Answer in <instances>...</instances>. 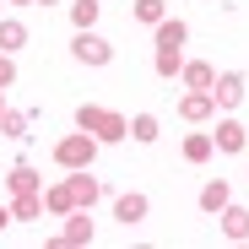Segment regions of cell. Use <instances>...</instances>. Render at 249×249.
<instances>
[{
  "instance_id": "obj_2",
  "label": "cell",
  "mask_w": 249,
  "mask_h": 249,
  "mask_svg": "<svg viewBox=\"0 0 249 249\" xmlns=\"http://www.w3.org/2000/svg\"><path fill=\"white\" fill-rule=\"evenodd\" d=\"M54 162L71 174V168H92L98 162V136H87V130H76V136H65V141H54Z\"/></svg>"
},
{
  "instance_id": "obj_16",
  "label": "cell",
  "mask_w": 249,
  "mask_h": 249,
  "mask_svg": "<svg viewBox=\"0 0 249 249\" xmlns=\"http://www.w3.org/2000/svg\"><path fill=\"white\" fill-rule=\"evenodd\" d=\"M233 200V190H228V179H212V184H200V212H222V206Z\"/></svg>"
},
{
  "instance_id": "obj_23",
  "label": "cell",
  "mask_w": 249,
  "mask_h": 249,
  "mask_svg": "<svg viewBox=\"0 0 249 249\" xmlns=\"http://www.w3.org/2000/svg\"><path fill=\"white\" fill-rule=\"evenodd\" d=\"M0 136H11V141H22V136H27V114L6 108V114H0Z\"/></svg>"
},
{
  "instance_id": "obj_28",
  "label": "cell",
  "mask_w": 249,
  "mask_h": 249,
  "mask_svg": "<svg viewBox=\"0 0 249 249\" xmlns=\"http://www.w3.org/2000/svg\"><path fill=\"white\" fill-rule=\"evenodd\" d=\"M0 114H6V92H0Z\"/></svg>"
},
{
  "instance_id": "obj_4",
  "label": "cell",
  "mask_w": 249,
  "mask_h": 249,
  "mask_svg": "<svg viewBox=\"0 0 249 249\" xmlns=\"http://www.w3.org/2000/svg\"><path fill=\"white\" fill-rule=\"evenodd\" d=\"M54 244H60V249H71V244H92V217H87V206H76V212L65 217V228L54 233Z\"/></svg>"
},
{
  "instance_id": "obj_15",
  "label": "cell",
  "mask_w": 249,
  "mask_h": 249,
  "mask_svg": "<svg viewBox=\"0 0 249 249\" xmlns=\"http://www.w3.org/2000/svg\"><path fill=\"white\" fill-rule=\"evenodd\" d=\"M44 217V190L38 195H11V222H38Z\"/></svg>"
},
{
  "instance_id": "obj_26",
  "label": "cell",
  "mask_w": 249,
  "mask_h": 249,
  "mask_svg": "<svg viewBox=\"0 0 249 249\" xmlns=\"http://www.w3.org/2000/svg\"><path fill=\"white\" fill-rule=\"evenodd\" d=\"M33 6H60V0H33Z\"/></svg>"
},
{
  "instance_id": "obj_24",
  "label": "cell",
  "mask_w": 249,
  "mask_h": 249,
  "mask_svg": "<svg viewBox=\"0 0 249 249\" xmlns=\"http://www.w3.org/2000/svg\"><path fill=\"white\" fill-rule=\"evenodd\" d=\"M11 81H17V60H11V54H0V92H6Z\"/></svg>"
},
{
  "instance_id": "obj_5",
  "label": "cell",
  "mask_w": 249,
  "mask_h": 249,
  "mask_svg": "<svg viewBox=\"0 0 249 249\" xmlns=\"http://www.w3.org/2000/svg\"><path fill=\"white\" fill-rule=\"evenodd\" d=\"M65 184H71V200H76V206H87V212L103 200V184L92 179V168H71V179H65Z\"/></svg>"
},
{
  "instance_id": "obj_25",
  "label": "cell",
  "mask_w": 249,
  "mask_h": 249,
  "mask_svg": "<svg viewBox=\"0 0 249 249\" xmlns=\"http://www.w3.org/2000/svg\"><path fill=\"white\" fill-rule=\"evenodd\" d=\"M11 228V206H0V233H6Z\"/></svg>"
},
{
  "instance_id": "obj_14",
  "label": "cell",
  "mask_w": 249,
  "mask_h": 249,
  "mask_svg": "<svg viewBox=\"0 0 249 249\" xmlns=\"http://www.w3.org/2000/svg\"><path fill=\"white\" fill-rule=\"evenodd\" d=\"M179 65H184V49H174V44H157V54H152V71H157L162 81H174V76H179Z\"/></svg>"
},
{
  "instance_id": "obj_1",
  "label": "cell",
  "mask_w": 249,
  "mask_h": 249,
  "mask_svg": "<svg viewBox=\"0 0 249 249\" xmlns=\"http://www.w3.org/2000/svg\"><path fill=\"white\" fill-rule=\"evenodd\" d=\"M76 130L98 136V146H103V141H130V119L114 114V108H98V103H81V108H76Z\"/></svg>"
},
{
  "instance_id": "obj_22",
  "label": "cell",
  "mask_w": 249,
  "mask_h": 249,
  "mask_svg": "<svg viewBox=\"0 0 249 249\" xmlns=\"http://www.w3.org/2000/svg\"><path fill=\"white\" fill-rule=\"evenodd\" d=\"M98 11H103V0H76V6H71V22H76V27H92Z\"/></svg>"
},
{
  "instance_id": "obj_19",
  "label": "cell",
  "mask_w": 249,
  "mask_h": 249,
  "mask_svg": "<svg viewBox=\"0 0 249 249\" xmlns=\"http://www.w3.org/2000/svg\"><path fill=\"white\" fill-rule=\"evenodd\" d=\"M162 136V124H157V114H136L130 119V141H141V146H152Z\"/></svg>"
},
{
  "instance_id": "obj_18",
  "label": "cell",
  "mask_w": 249,
  "mask_h": 249,
  "mask_svg": "<svg viewBox=\"0 0 249 249\" xmlns=\"http://www.w3.org/2000/svg\"><path fill=\"white\" fill-rule=\"evenodd\" d=\"M152 33H157V44H174V49H184V38H190V27H184L179 17H162Z\"/></svg>"
},
{
  "instance_id": "obj_9",
  "label": "cell",
  "mask_w": 249,
  "mask_h": 249,
  "mask_svg": "<svg viewBox=\"0 0 249 249\" xmlns=\"http://www.w3.org/2000/svg\"><path fill=\"white\" fill-rule=\"evenodd\" d=\"M212 114H217L212 92H184V98H179V119H184V124H200V119H212Z\"/></svg>"
},
{
  "instance_id": "obj_7",
  "label": "cell",
  "mask_w": 249,
  "mask_h": 249,
  "mask_svg": "<svg viewBox=\"0 0 249 249\" xmlns=\"http://www.w3.org/2000/svg\"><path fill=\"white\" fill-rule=\"evenodd\" d=\"M217 222H222V238H228V244H244V238H249V206H233V200H228L222 212H217Z\"/></svg>"
},
{
  "instance_id": "obj_8",
  "label": "cell",
  "mask_w": 249,
  "mask_h": 249,
  "mask_svg": "<svg viewBox=\"0 0 249 249\" xmlns=\"http://www.w3.org/2000/svg\"><path fill=\"white\" fill-rule=\"evenodd\" d=\"M114 217H119L124 228H136V222H146V217H152V200H146V195H136V190H124V195L114 200Z\"/></svg>"
},
{
  "instance_id": "obj_11",
  "label": "cell",
  "mask_w": 249,
  "mask_h": 249,
  "mask_svg": "<svg viewBox=\"0 0 249 249\" xmlns=\"http://www.w3.org/2000/svg\"><path fill=\"white\" fill-rule=\"evenodd\" d=\"M6 190H11V195H38V190H44V174L27 168V162H17V168L6 174Z\"/></svg>"
},
{
  "instance_id": "obj_10",
  "label": "cell",
  "mask_w": 249,
  "mask_h": 249,
  "mask_svg": "<svg viewBox=\"0 0 249 249\" xmlns=\"http://www.w3.org/2000/svg\"><path fill=\"white\" fill-rule=\"evenodd\" d=\"M179 81H184L190 92H212V81H217V71L206 65V60H184V65H179Z\"/></svg>"
},
{
  "instance_id": "obj_6",
  "label": "cell",
  "mask_w": 249,
  "mask_h": 249,
  "mask_svg": "<svg viewBox=\"0 0 249 249\" xmlns=\"http://www.w3.org/2000/svg\"><path fill=\"white\" fill-rule=\"evenodd\" d=\"M212 103H217V108H238V103H244V76H238V71H222V76L212 81Z\"/></svg>"
},
{
  "instance_id": "obj_21",
  "label": "cell",
  "mask_w": 249,
  "mask_h": 249,
  "mask_svg": "<svg viewBox=\"0 0 249 249\" xmlns=\"http://www.w3.org/2000/svg\"><path fill=\"white\" fill-rule=\"evenodd\" d=\"M162 17H168V6H162V0H136V22H141V27H157Z\"/></svg>"
},
{
  "instance_id": "obj_3",
  "label": "cell",
  "mask_w": 249,
  "mask_h": 249,
  "mask_svg": "<svg viewBox=\"0 0 249 249\" xmlns=\"http://www.w3.org/2000/svg\"><path fill=\"white\" fill-rule=\"evenodd\" d=\"M71 54H76L81 65H108V60H114V44H108V38H98L92 27H76V44H71Z\"/></svg>"
},
{
  "instance_id": "obj_27",
  "label": "cell",
  "mask_w": 249,
  "mask_h": 249,
  "mask_svg": "<svg viewBox=\"0 0 249 249\" xmlns=\"http://www.w3.org/2000/svg\"><path fill=\"white\" fill-rule=\"evenodd\" d=\"M11 6H33V0H11Z\"/></svg>"
},
{
  "instance_id": "obj_12",
  "label": "cell",
  "mask_w": 249,
  "mask_h": 249,
  "mask_svg": "<svg viewBox=\"0 0 249 249\" xmlns=\"http://www.w3.org/2000/svg\"><path fill=\"white\" fill-rule=\"evenodd\" d=\"M44 212L49 217H71L76 212V200H71V184L60 179V184H44Z\"/></svg>"
},
{
  "instance_id": "obj_20",
  "label": "cell",
  "mask_w": 249,
  "mask_h": 249,
  "mask_svg": "<svg viewBox=\"0 0 249 249\" xmlns=\"http://www.w3.org/2000/svg\"><path fill=\"white\" fill-rule=\"evenodd\" d=\"M212 152H217V141H212V136H184V162H206Z\"/></svg>"
},
{
  "instance_id": "obj_13",
  "label": "cell",
  "mask_w": 249,
  "mask_h": 249,
  "mask_svg": "<svg viewBox=\"0 0 249 249\" xmlns=\"http://www.w3.org/2000/svg\"><path fill=\"white\" fill-rule=\"evenodd\" d=\"M212 141H217V152H244V141H249V130L238 119H222L217 130H212Z\"/></svg>"
},
{
  "instance_id": "obj_17",
  "label": "cell",
  "mask_w": 249,
  "mask_h": 249,
  "mask_svg": "<svg viewBox=\"0 0 249 249\" xmlns=\"http://www.w3.org/2000/svg\"><path fill=\"white\" fill-rule=\"evenodd\" d=\"M22 44H27V27L17 17H0V54H17Z\"/></svg>"
}]
</instances>
